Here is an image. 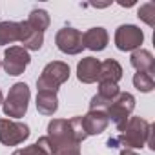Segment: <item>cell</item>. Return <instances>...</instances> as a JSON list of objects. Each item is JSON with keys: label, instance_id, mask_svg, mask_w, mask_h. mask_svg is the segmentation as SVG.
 Listing matches in <instances>:
<instances>
[{"label": "cell", "instance_id": "7a4b0ae2", "mask_svg": "<svg viewBox=\"0 0 155 155\" xmlns=\"http://www.w3.org/2000/svg\"><path fill=\"white\" fill-rule=\"evenodd\" d=\"M48 137L55 148V155H62L69 150L81 148V144L75 140L69 120L68 119H53L48 124Z\"/></svg>", "mask_w": 155, "mask_h": 155}, {"label": "cell", "instance_id": "e0dca14e", "mask_svg": "<svg viewBox=\"0 0 155 155\" xmlns=\"http://www.w3.org/2000/svg\"><path fill=\"white\" fill-rule=\"evenodd\" d=\"M18 42V22H0V46Z\"/></svg>", "mask_w": 155, "mask_h": 155}, {"label": "cell", "instance_id": "7402d4cb", "mask_svg": "<svg viewBox=\"0 0 155 155\" xmlns=\"http://www.w3.org/2000/svg\"><path fill=\"white\" fill-rule=\"evenodd\" d=\"M119 84H113V82H99V93L101 97H104L106 101H113L117 95H119Z\"/></svg>", "mask_w": 155, "mask_h": 155}, {"label": "cell", "instance_id": "8992f818", "mask_svg": "<svg viewBox=\"0 0 155 155\" xmlns=\"http://www.w3.org/2000/svg\"><path fill=\"white\" fill-rule=\"evenodd\" d=\"M29 62H31V57H29L28 49H24L22 46H9L4 53L2 68L8 75L18 77L24 73V69L29 66Z\"/></svg>", "mask_w": 155, "mask_h": 155}, {"label": "cell", "instance_id": "603a6c76", "mask_svg": "<svg viewBox=\"0 0 155 155\" xmlns=\"http://www.w3.org/2000/svg\"><path fill=\"white\" fill-rule=\"evenodd\" d=\"M35 144H38L46 153H49V155H55V148H53V144H51V140H49V137L48 135H44V137H40Z\"/></svg>", "mask_w": 155, "mask_h": 155}, {"label": "cell", "instance_id": "8fae6325", "mask_svg": "<svg viewBox=\"0 0 155 155\" xmlns=\"http://www.w3.org/2000/svg\"><path fill=\"white\" fill-rule=\"evenodd\" d=\"M82 124H84V130L90 135H101L106 131L108 124H110V119L106 115V111L102 110H90L84 117H82Z\"/></svg>", "mask_w": 155, "mask_h": 155}, {"label": "cell", "instance_id": "d4e9b609", "mask_svg": "<svg viewBox=\"0 0 155 155\" xmlns=\"http://www.w3.org/2000/svg\"><path fill=\"white\" fill-rule=\"evenodd\" d=\"M62 155H81V148H75V150H69V151H66V153H62Z\"/></svg>", "mask_w": 155, "mask_h": 155}, {"label": "cell", "instance_id": "ba28073f", "mask_svg": "<svg viewBox=\"0 0 155 155\" xmlns=\"http://www.w3.org/2000/svg\"><path fill=\"white\" fill-rule=\"evenodd\" d=\"M144 42V33L139 26L133 24H122L115 31V46L120 51H135L140 49V44Z\"/></svg>", "mask_w": 155, "mask_h": 155}, {"label": "cell", "instance_id": "9c48e42d", "mask_svg": "<svg viewBox=\"0 0 155 155\" xmlns=\"http://www.w3.org/2000/svg\"><path fill=\"white\" fill-rule=\"evenodd\" d=\"M55 44L58 48V51L66 53V55H79L84 49L82 44V33L75 28H62L57 31L55 35Z\"/></svg>", "mask_w": 155, "mask_h": 155}, {"label": "cell", "instance_id": "6da1fadb", "mask_svg": "<svg viewBox=\"0 0 155 155\" xmlns=\"http://www.w3.org/2000/svg\"><path fill=\"white\" fill-rule=\"evenodd\" d=\"M151 131L153 126L148 120L140 117H130L126 126L120 130V133L108 140V146L110 148L124 146V150H137L144 146L151 148Z\"/></svg>", "mask_w": 155, "mask_h": 155}, {"label": "cell", "instance_id": "44dd1931", "mask_svg": "<svg viewBox=\"0 0 155 155\" xmlns=\"http://www.w3.org/2000/svg\"><path fill=\"white\" fill-rule=\"evenodd\" d=\"M69 126H71V131H73L75 140L79 142V144H82L88 139V133H86L84 124H82V117H73V119H69Z\"/></svg>", "mask_w": 155, "mask_h": 155}, {"label": "cell", "instance_id": "30bf717a", "mask_svg": "<svg viewBox=\"0 0 155 155\" xmlns=\"http://www.w3.org/2000/svg\"><path fill=\"white\" fill-rule=\"evenodd\" d=\"M18 42H22V48L28 51H38L44 44V33L33 29L26 20L18 22Z\"/></svg>", "mask_w": 155, "mask_h": 155}, {"label": "cell", "instance_id": "5bb4252c", "mask_svg": "<svg viewBox=\"0 0 155 155\" xmlns=\"http://www.w3.org/2000/svg\"><path fill=\"white\" fill-rule=\"evenodd\" d=\"M120 79H122V66L115 58H106L104 62H101L99 82H113V84H119Z\"/></svg>", "mask_w": 155, "mask_h": 155}, {"label": "cell", "instance_id": "277c9868", "mask_svg": "<svg viewBox=\"0 0 155 155\" xmlns=\"http://www.w3.org/2000/svg\"><path fill=\"white\" fill-rule=\"evenodd\" d=\"M69 79V66L62 60H53L44 66L40 77L37 79L38 91H58V88Z\"/></svg>", "mask_w": 155, "mask_h": 155}, {"label": "cell", "instance_id": "cb8c5ba5", "mask_svg": "<svg viewBox=\"0 0 155 155\" xmlns=\"http://www.w3.org/2000/svg\"><path fill=\"white\" fill-rule=\"evenodd\" d=\"M20 151H22V155H49V153H46L38 144H29V146L22 148Z\"/></svg>", "mask_w": 155, "mask_h": 155}, {"label": "cell", "instance_id": "3957f363", "mask_svg": "<svg viewBox=\"0 0 155 155\" xmlns=\"http://www.w3.org/2000/svg\"><path fill=\"white\" fill-rule=\"evenodd\" d=\"M29 99H31V91L29 86L26 82H17L9 88L8 97L2 102V110L4 115L9 119H20L26 115L28 106H29Z\"/></svg>", "mask_w": 155, "mask_h": 155}, {"label": "cell", "instance_id": "4316f807", "mask_svg": "<svg viewBox=\"0 0 155 155\" xmlns=\"http://www.w3.org/2000/svg\"><path fill=\"white\" fill-rule=\"evenodd\" d=\"M119 4H120L122 8H130V6H133L135 2H119Z\"/></svg>", "mask_w": 155, "mask_h": 155}, {"label": "cell", "instance_id": "7c38bea8", "mask_svg": "<svg viewBox=\"0 0 155 155\" xmlns=\"http://www.w3.org/2000/svg\"><path fill=\"white\" fill-rule=\"evenodd\" d=\"M99 69H101V60L95 57H84L77 64V79L82 84H93L99 81Z\"/></svg>", "mask_w": 155, "mask_h": 155}, {"label": "cell", "instance_id": "5b68a950", "mask_svg": "<svg viewBox=\"0 0 155 155\" xmlns=\"http://www.w3.org/2000/svg\"><path fill=\"white\" fill-rule=\"evenodd\" d=\"M133 108H135V97H133L131 93H128V91H119V95H117V97L111 101V104L108 106L106 115H108V119L115 124V128L120 131V130L126 126V122H128V119H130Z\"/></svg>", "mask_w": 155, "mask_h": 155}, {"label": "cell", "instance_id": "ffe728a7", "mask_svg": "<svg viewBox=\"0 0 155 155\" xmlns=\"http://www.w3.org/2000/svg\"><path fill=\"white\" fill-rule=\"evenodd\" d=\"M137 17H139L146 26L153 28V26H155V4H153V2L142 4V6L139 8V11H137Z\"/></svg>", "mask_w": 155, "mask_h": 155}, {"label": "cell", "instance_id": "f546056e", "mask_svg": "<svg viewBox=\"0 0 155 155\" xmlns=\"http://www.w3.org/2000/svg\"><path fill=\"white\" fill-rule=\"evenodd\" d=\"M0 68H2V58H0Z\"/></svg>", "mask_w": 155, "mask_h": 155}, {"label": "cell", "instance_id": "9a60e30c", "mask_svg": "<svg viewBox=\"0 0 155 155\" xmlns=\"http://www.w3.org/2000/svg\"><path fill=\"white\" fill-rule=\"evenodd\" d=\"M130 64L139 71V73H153L155 69V58L148 49H135L131 51L130 57Z\"/></svg>", "mask_w": 155, "mask_h": 155}, {"label": "cell", "instance_id": "52a82bcc", "mask_svg": "<svg viewBox=\"0 0 155 155\" xmlns=\"http://www.w3.org/2000/svg\"><path fill=\"white\" fill-rule=\"evenodd\" d=\"M29 137V126L20 120L0 119V142L4 146H18Z\"/></svg>", "mask_w": 155, "mask_h": 155}, {"label": "cell", "instance_id": "ac0fdd59", "mask_svg": "<svg viewBox=\"0 0 155 155\" xmlns=\"http://www.w3.org/2000/svg\"><path fill=\"white\" fill-rule=\"evenodd\" d=\"M33 29H37V31H40V33H44L48 28H49V15H48V11H44V9H33L31 13H29V17H28V20H26Z\"/></svg>", "mask_w": 155, "mask_h": 155}, {"label": "cell", "instance_id": "4fadbf2b", "mask_svg": "<svg viewBox=\"0 0 155 155\" xmlns=\"http://www.w3.org/2000/svg\"><path fill=\"white\" fill-rule=\"evenodd\" d=\"M108 31L104 28H90L88 31L82 33V44L84 48L91 49V51H102L108 46Z\"/></svg>", "mask_w": 155, "mask_h": 155}, {"label": "cell", "instance_id": "2e32d148", "mask_svg": "<svg viewBox=\"0 0 155 155\" xmlns=\"http://www.w3.org/2000/svg\"><path fill=\"white\" fill-rule=\"evenodd\" d=\"M37 110L40 115L51 117L58 110V97L55 91H38L37 93Z\"/></svg>", "mask_w": 155, "mask_h": 155}, {"label": "cell", "instance_id": "f1b7e54d", "mask_svg": "<svg viewBox=\"0 0 155 155\" xmlns=\"http://www.w3.org/2000/svg\"><path fill=\"white\" fill-rule=\"evenodd\" d=\"M11 155H22V151H20V150H17V151H13Z\"/></svg>", "mask_w": 155, "mask_h": 155}, {"label": "cell", "instance_id": "d6986e66", "mask_svg": "<svg viewBox=\"0 0 155 155\" xmlns=\"http://www.w3.org/2000/svg\"><path fill=\"white\" fill-rule=\"evenodd\" d=\"M133 86L139 90V91H142V93H150V91H153V88H155V81H153V75H150V73H135L133 75Z\"/></svg>", "mask_w": 155, "mask_h": 155}, {"label": "cell", "instance_id": "484cf974", "mask_svg": "<svg viewBox=\"0 0 155 155\" xmlns=\"http://www.w3.org/2000/svg\"><path fill=\"white\" fill-rule=\"evenodd\" d=\"M120 155H140V153H137V151H133V150H122Z\"/></svg>", "mask_w": 155, "mask_h": 155}, {"label": "cell", "instance_id": "83f0119b", "mask_svg": "<svg viewBox=\"0 0 155 155\" xmlns=\"http://www.w3.org/2000/svg\"><path fill=\"white\" fill-rule=\"evenodd\" d=\"M2 102H4V95H2V90H0V106H2Z\"/></svg>", "mask_w": 155, "mask_h": 155}]
</instances>
